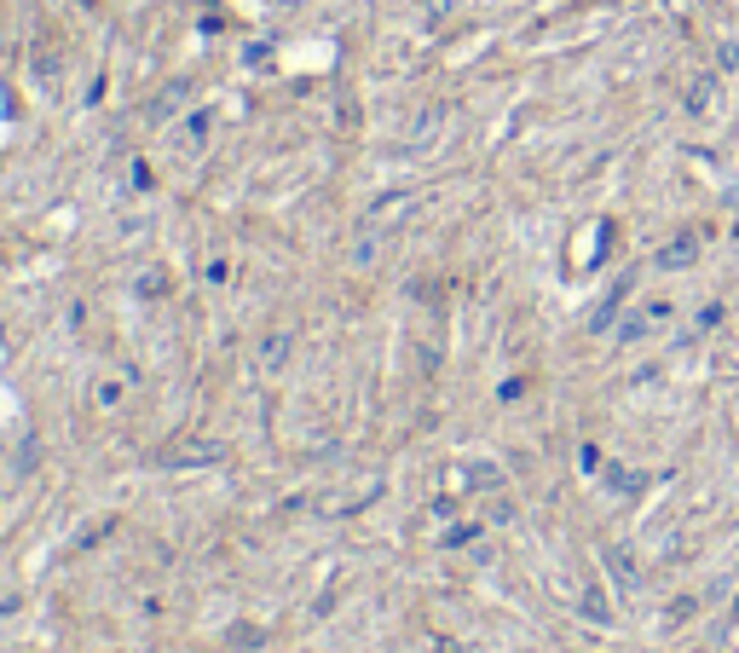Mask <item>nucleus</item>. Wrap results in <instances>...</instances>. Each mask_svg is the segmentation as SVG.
Masks as SVG:
<instances>
[{
	"mask_svg": "<svg viewBox=\"0 0 739 653\" xmlns=\"http://www.w3.org/2000/svg\"><path fill=\"white\" fill-rule=\"evenodd\" d=\"M607 567H612V579H624V584H635V561L624 556V549H607Z\"/></svg>",
	"mask_w": 739,
	"mask_h": 653,
	"instance_id": "nucleus-3",
	"label": "nucleus"
},
{
	"mask_svg": "<svg viewBox=\"0 0 739 653\" xmlns=\"http://www.w3.org/2000/svg\"><path fill=\"white\" fill-rule=\"evenodd\" d=\"M670 318V301H647V307L642 313H635V318H624V341H642V336H653V330H659V324Z\"/></svg>",
	"mask_w": 739,
	"mask_h": 653,
	"instance_id": "nucleus-1",
	"label": "nucleus"
},
{
	"mask_svg": "<svg viewBox=\"0 0 739 653\" xmlns=\"http://www.w3.org/2000/svg\"><path fill=\"white\" fill-rule=\"evenodd\" d=\"M693 255H700V237H676L659 249V267H693Z\"/></svg>",
	"mask_w": 739,
	"mask_h": 653,
	"instance_id": "nucleus-2",
	"label": "nucleus"
}]
</instances>
